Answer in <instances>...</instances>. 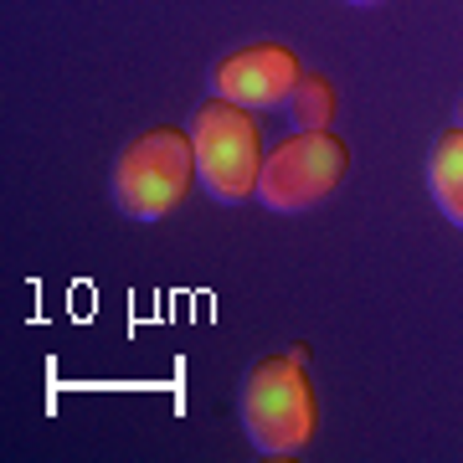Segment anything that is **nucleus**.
<instances>
[{"label":"nucleus","mask_w":463,"mask_h":463,"mask_svg":"<svg viewBox=\"0 0 463 463\" xmlns=\"http://www.w3.org/2000/svg\"><path fill=\"white\" fill-rule=\"evenodd\" d=\"M196 185V145L181 124H149L118 149L109 170V196L129 222H160L175 206H185Z\"/></svg>","instance_id":"obj_1"},{"label":"nucleus","mask_w":463,"mask_h":463,"mask_svg":"<svg viewBox=\"0 0 463 463\" xmlns=\"http://www.w3.org/2000/svg\"><path fill=\"white\" fill-rule=\"evenodd\" d=\"M242 428L263 458H294L319 432V397L298 355H258L242 381Z\"/></svg>","instance_id":"obj_2"},{"label":"nucleus","mask_w":463,"mask_h":463,"mask_svg":"<svg viewBox=\"0 0 463 463\" xmlns=\"http://www.w3.org/2000/svg\"><path fill=\"white\" fill-rule=\"evenodd\" d=\"M191 145H196V181L222 206H242L258 196V170H263V124L252 109L232 99H206L191 118Z\"/></svg>","instance_id":"obj_3"},{"label":"nucleus","mask_w":463,"mask_h":463,"mask_svg":"<svg viewBox=\"0 0 463 463\" xmlns=\"http://www.w3.org/2000/svg\"><path fill=\"white\" fill-rule=\"evenodd\" d=\"M350 175V145L335 129H294L283 145L268 149L258 170V201L268 212H315Z\"/></svg>","instance_id":"obj_4"},{"label":"nucleus","mask_w":463,"mask_h":463,"mask_svg":"<svg viewBox=\"0 0 463 463\" xmlns=\"http://www.w3.org/2000/svg\"><path fill=\"white\" fill-rule=\"evenodd\" d=\"M298 78H304V67H298V52L283 47V42H252V47H237L232 57H222L212 72L216 83V99H232L242 103V109H279V103L294 99Z\"/></svg>","instance_id":"obj_5"},{"label":"nucleus","mask_w":463,"mask_h":463,"mask_svg":"<svg viewBox=\"0 0 463 463\" xmlns=\"http://www.w3.org/2000/svg\"><path fill=\"white\" fill-rule=\"evenodd\" d=\"M428 191H432V201H438V212L463 232V129H458V124L432 139Z\"/></svg>","instance_id":"obj_6"},{"label":"nucleus","mask_w":463,"mask_h":463,"mask_svg":"<svg viewBox=\"0 0 463 463\" xmlns=\"http://www.w3.org/2000/svg\"><path fill=\"white\" fill-rule=\"evenodd\" d=\"M335 83L325 72H304L294 88V99H288V118H294L298 129H330L335 124Z\"/></svg>","instance_id":"obj_7"},{"label":"nucleus","mask_w":463,"mask_h":463,"mask_svg":"<svg viewBox=\"0 0 463 463\" xmlns=\"http://www.w3.org/2000/svg\"><path fill=\"white\" fill-rule=\"evenodd\" d=\"M453 124H458V129H463V99L453 103Z\"/></svg>","instance_id":"obj_8"},{"label":"nucleus","mask_w":463,"mask_h":463,"mask_svg":"<svg viewBox=\"0 0 463 463\" xmlns=\"http://www.w3.org/2000/svg\"><path fill=\"white\" fill-rule=\"evenodd\" d=\"M350 5H381V0H350Z\"/></svg>","instance_id":"obj_9"}]
</instances>
